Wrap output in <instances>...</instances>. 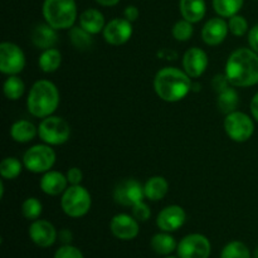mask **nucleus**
I'll return each mask as SVG.
<instances>
[{
    "label": "nucleus",
    "instance_id": "nucleus-27",
    "mask_svg": "<svg viewBox=\"0 0 258 258\" xmlns=\"http://www.w3.org/2000/svg\"><path fill=\"white\" fill-rule=\"evenodd\" d=\"M238 93L234 88L228 87L226 90H223L222 92L218 93V101H217V105H218L219 111L222 113H228L233 112V111H237V107H238Z\"/></svg>",
    "mask_w": 258,
    "mask_h": 258
},
{
    "label": "nucleus",
    "instance_id": "nucleus-35",
    "mask_svg": "<svg viewBox=\"0 0 258 258\" xmlns=\"http://www.w3.org/2000/svg\"><path fill=\"white\" fill-rule=\"evenodd\" d=\"M54 258H85L83 253L72 244H63L55 251Z\"/></svg>",
    "mask_w": 258,
    "mask_h": 258
},
{
    "label": "nucleus",
    "instance_id": "nucleus-23",
    "mask_svg": "<svg viewBox=\"0 0 258 258\" xmlns=\"http://www.w3.org/2000/svg\"><path fill=\"white\" fill-rule=\"evenodd\" d=\"M38 135V127L28 120H18L10 127V136L14 141L25 144L32 141Z\"/></svg>",
    "mask_w": 258,
    "mask_h": 258
},
{
    "label": "nucleus",
    "instance_id": "nucleus-36",
    "mask_svg": "<svg viewBox=\"0 0 258 258\" xmlns=\"http://www.w3.org/2000/svg\"><path fill=\"white\" fill-rule=\"evenodd\" d=\"M133 209V216L136 221L139 222H146L151 217L150 207L145 203V202H139L135 206L131 207Z\"/></svg>",
    "mask_w": 258,
    "mask_h": 258
},
{
    "label": "nucleus",
    "instance_id": "nucleus-8",
    "mask_svg": "<svg viewBox=\"0 0 258 258\" xmlns=\"http://www.w3.org/2000/svg\"><path fill=\"white\" fill-rule=\"evenodd\" d=\"M224 130L231 140L236 141V143H246L253 135L254 123L247 113L241 112V111H233V112L226 115Z\"/></svg>",
    "mask_w": 258,
    "mask_h": 258
},
{
    "label": "nucleus",
    "instance_id": "nucleus-15",
    "mask_svg": "<svg viewBox=\"0 0 258 258\" xmlns=\"http://www.w3.org/2000/svg\"><path fill=\"white\" fill-rule=\"evenodd\" d=\"M110 229L111 233L116 238L122 239V241H131L138 237L140 227H139V221H136L134 216L120 213L111 219Z\"/></svg>",
    "mask_w": 258,
    "mask_h": 258
},
{
    "label": "nucleus",
    "instance_id": "nucleus-20",
    "mask_svg": "<svg viewBox=\"0 0 258 258\" xmlns=\"http://www.w3.org/2000/svg\"><path fill=\"white\" fill-rule=\"evenodd\" d=\"M80 27H82L90 34H98V33L103 32L106 27L105 17L97 9H92V8L86 9L80 15Z\"/></svg>",
    "mask_w": 258,
    "mask_h": 258
},
{
    "label": "nucleus",
    "instance_id": "nucleus-44",
    "mask_svg": "<svg viewBox=\"0 0 258 258\" xmlns=\"http://www.w3.org/2000/svg\"><path fill=\"white\" fill-rule=\"evenodd\" d=\"M253 258H258V247L256 249H254V252H253Z\"/></svg>",
    "mask_w": 258,
    "mask_h": 258
},
{
    "label": "nucleus",
    "instance_id": "nucleus-32",
    "mask_svg": "<svg viewBox=\"0 0 258 258\" xmlns=\"http://www.w3.org/2000/svg\"><path fill=\"white\" fill-rule=\"evenodd\" d=\"M43 211V206L39 199L30 197L27 198L22 204V214L28 221H37Z\"/></svg>",
    "mask_w": 258,
    "mask_h": 258
},
{
    "label": "nucleus",
    "instance_id": "nucleus-16",
    "mask_svg": "<svg viewBox=\"0 0 258 258\" xmlns=\"http://www.w3.org/2000/svg\"><path fill=\"white\" fill-rule=\"evenodd\" d=\"M208 64V55L202 48L191 47L184 53L183 68L190 78L201 77L207 71Z\"/></svg>",
    "mask_w": 258,
    "mask_h": 258
},
{
    "label": "nucleus",
    "instance_id": "nucleus-13",
    "mask_svg": "<svg viewBox=\"0 0 258 258\" xmlns=\"http://www.w3.org/2000/svg\"><path fill=\"white\" fill-rule=\"evenodd\" d=\"M186 213L180 206H168L159 212L156 217V226L163 232H175L184 226Z\"/></svg>",
    "mask_w": 258,
    "mask_h": 258
},
{
    "label": "nucleus",
    "instance_id": "nucleus-38",
    "mask_svg": "<svg viewBox=\"0 0 258 258\" xmlns=\"http://www.w3.org/2000/svg\"><path fill=\"white\" fill-rule=\"evenodd\" d=\"M229 85H231V83H229L226 75H217L216 77L213 78V81H212V86H213V88L218 93L222 92L223 90H226V88H228Z\"/></svg>",
    "mask_w": 258,
    "mask_h": 258
},
{
    "label": "nucleus",
    "instance_id": "nucleus-7",
    "mask_svg": "<svg viewBox=\"0 0 258 258\" xmlns=\"http://www.w3.org/2000/svg\"><path fill=\"white\" fill-rule=\"evenodd\" d=\"M55 151L48 144H39L28 149L23 155V164L28 171L44 174L52 170L55 164Z\"/></svg>",
    "mask_w": 258,
    "mask_h": 258
},
{
    "label": "nucleus",
    "instance_id": "nucleus-31",
    "mask_svg": "<svg viewBox=\"0 0 258 258\" xmlns=\"http://www.w3.org/2000/svg\"><path fill=\"white\" fill-rule=\"evenodd\" d=\"M221 258H251V252L243 242L232 241L222 249Z\"/></svg>",
    "mask_w": 258,
    "mask_h": 258
},
{
    "label": "nucleus",
    "instance_id": "nucleus-3",
    "mask_svg": "<svg viewBox=\"0 0 258 258\" xmlns=\"http://www.w3.org/2000/svg\"><path fill=\"white\" fill-rule=\"evenodd\" d=\"M59 106V91L48 80H39L32 86L27 98L28 112L38 118L52 116Z\"/></svg>",
    "mask_w": 258,
    "mask_h": 258
},
{
    "label": "nucleus",
    "instance_id": "nucleus-24",
    "mask_svg": "<svg viewBox=\"0 0 258 258\" xmlns=\"http://www.w3.org/2000/svg\"><path fill=\"white\" fill-rule=\"evenodd\" d=\"M150 246L155 253L160 254V256H168L171 252L175 251L178 243H176L175 238L169 234V232L161 231L160 233L154 234L150 241Z\"/></svg>",
    "mask_w": 258,
    "mask_h": 258
},
{
    "label": "nucleus",
    "instance_id": "nucleus-5",
    "mask_svg": "<svg viewBox=\"0 0 258 258\" xmlns=\"http://www.w3.org/2000/svg\"><path fill=\"white\" fill-rule=\"evenodd\" d=\"M92 206L91 194L85 186L70 185L60 198L62 211L71 218H81L90 212Z\"/></svg>",
    "mask_w": 258,
    "mask_h": 258
},
{
    "label": "nucleus",
    "instance_id": "nucleus-28",
    "mask_svg": "<svg viewBox=\"0 0 258 258\" xmlns=\"http://www.w3.org/2000/svg\"><path fill=\"white\" fill-rule=\"evenodd\" d=\"M3 91L8 100L17 101L24 95L25 85L22 78L18 77L17 75L9 76L3 85Z\"/></svg>",
    "mask_w": 258,
    "mask_h": 258
},
{
    "label": "nucleus",
    "instance_id": "nucleus-17",
    "mask_svg": "<svg viewBox=\"0 0 258 258\" xmlns=\"http://www.w3.org/2000/svg\"><path fill=\"white\" fill-rule=\"evenodd\" d=\"M229 32L228 22L223 18H212L202 29V39L208 45H219L224 42Z\"/></svg>",
    "mask_w": 258,
    "mask_h": 258
},
{
    "label": "nucleus",
    "instance_id": "nucleus-12",
    "mask_svg": "<svg viewBox=\"0 0 258 258\" xmlns=\"http://www.w3.org/2000/svg\"><path fill=\"white\" fill-rule=\"evenodd\" d=\"M102 34L108 44L122 45L133 35V23L125 18H115L106 24Z\"/></svg>",
    "mask_w": 258,
    "mask_h": 258
},
{
    "label": "nucleus",
    "instance_id": "nucleus-29",
    "mask_svg": "<svg viewBox=\"0 0 258 258\" xmlns=\"http://www.w3.org/2000/svg\"><path fill=\"white\" fill-rule=\"evenodd\" d=\"M23 166H24L23 161L20 163L19 159L14 158V156L3 159L0 163V175L3 179H8V180L17 179L22 173Z\"/></svg>",
    "mask_w": 258,
    "mask_h": 258
},
{
    "label": "nucleus",
    "instance_id": "nucleus-26",
    "mask_svg": "<svg viewBox=\"0 0 258 258\" xmlns=\"http://www.w3.org/2000/svg\"><path fill=\"white\" fill-rule=\"evenodd\" d=\"M70 42L73 47L77 50H88L92 48L93 45V38L92 34H90L88 32H86L82 27H75L73 25L70 29Z\"/></svg>",
    "mask_w": 258,
    "mask_h": 258
},
{
    "label": "nucleus",
    "instance_id": "nucleus-4",
    "mask_svg": "<svg viewBox=\"0 0 258 258\" xmlns=\"http://www.w3.org/2000/svg\"><path fill=\"white\" fill-rule=\"evenodd\" d=\"M43 17L54 29H71L77 19L76 0H44Z\"/></svg>",
    "mask_w": 258,
    "mask_h": 258
},
{
    "label": "nucleus",
    "instance_id": "nucleus-41",
    "mask_svg": "<svg viewBox=\"0 0 258 258\" xmlns=\"http://www.w3.org/2000/svg\"><path fill=\"white\" fill-rule=\"evenodd\" d=\"M72 232L68 231V229H62L59 233V239L60 242H62L63 244H71V242H72Z\"/></svg>",
    "mask_w": 258,
    "mask_h": 258
},
{
    "label": "nucleus",
    "instance_id": "nucleus-18",
    "mask_svg": "<svg viewBox=\"0 0 258 258\" xmlns=\"http://www.w3.org/2000/svg\"><path fill=\"white\" fill-rule=\"evenodd\" d=\"M68 179L64 174L57 170H49L43 174L39 181L40 189L44 194L50 197H57L64 193L68 188Z\"/></svg>",
    "mask_w": 258,
    "mask_h": 258
},
{
    "label": "nucleus",
    "instance_id": "nucleus-42",
    "mask_svg": "<svg viewBox=\"0 0 258 258\" xmlns=\"http://www.w3.org/2000/svg\"><path fill=\"white\" fill-rule=\"evenodd\" d=\"M249 110H251L252 116L256 121H258V92L253 96L251 101V105H249Z\"/></svg>",
    "mask_w": 258,
    "mask_h": 258
},
{
    "label": "nucleus",
    "instance_id": "nucleus-34",
    "mask_svg": "<svg viewBox=\"0 0 258 258\" xmlns=\"http://www.w3.org/2000/svg\"><path fill=\"white\" fill-rule=\"evenodd\" d=\"M228 28L229 32L234 35V37H243L246 33H248V22L242 15H233L229 18L228 20Z\"/></svg>",
    "mask_w": 258,
    "mask_h": 258
},
{
    "label": "nucleus",
    "instance_id": "nucleus-25",
    "mask_svg": "<svg viewBox=\"0 0 258 258\" xmlns=\"http://www.w3.org/2000/svg\"><path fill=\"white\" fill-rule=\"evenodd\" d=\"M60 63H62V54L57 48L44 49L38 58V66L44 73L55 72L60 67Z\"/></svg>",
    "mask_w": 258,
    "mask_h": 258
},
{
    "label": "nucleus",
    "instance_id": "nucleus-37",
    "mask_svg": "<svg viewBox=\"0 0 258 258\" xmlns=\"http://www.w3.org/2000/svg\"><path fill=\"white\" fill-rule=\"evenodd\" d=\"M66 176H67L70 185H81L83 180V173L81 171V169L76 168V166L68 169Z\"/></svg>",
    "mask_w": 258,
    "mask_h": 258
},
{
    "label": "nucleus",
    "instance_id": "nucleus-11",
    "mask_svg": "<svg viewBox=\"0 0 258 258\" xmlns=\"http://www.w3.org/2000/svg\"><path fill=\"white\" fill-rule=\"evenodd\" d=\"M145 198L144 185L136 179H125L115 186L113 199L122 207H134Z\"/></svg>",
    "mask_w": 258,
    "mask_h": 258
},
{
    "label": "nucleus",
    "instance_id": "nucleus-21",
    "mask_svg": "<svg viewBox=\"0 0 258 258\" xmlns=\"http://www.w3.org/2000/svg\"><path fill=\"white\" fill-rule=\"evenodd\" d=\"M179 10L183 19L190 23H198L204 18L207 13L206 0H180Z\"/></svg>",
    "mask_w": 258,
    "mask_h": 258
},
{
    "label": "nucleus",
    "instance_id": "nucleus-2",
    "mask_svg": "<svg viewBox=\"0 0 258 258\" xmlns=\"http://www.w3.org/2000/svg\"><path fill=\"white\" fill-rule=\"evenodd\" d=\"M190 77L176 67H164L155 75L154 90L159 98L165 102H178L191 91Z\"/></svg>",
    "mask_w": 258,
    "mask_h": 258
},
{
    "label": "nucleus",
    "instance_id": "nucleus-10",
    "mask_svg": "<svg viewBox=\"0 0 258 258\" xmlns=\"http://www.w3.org/2000/svg\"><path fill=\"white\" fill-rule=\"evenodd\" d=\"M212 246L206 236L191 233L184 237L176 247L179 258H209Z\"/></svg>",
    "mask_w": 258,
    "mask_h": 258
},
{
    "label": "nucleus",
    "instance_id": "nucleus-40",
    "mask_svg": "<svg viewBox=\"0 0 258 258\" xmlns=\"http://www.w3.org/2000/svg\"><path fill=\"white\" fill-rule=\"evenodd\" d=\"M139 15H140V12H139V9L135 5H128V7H126V9L123 10V17H125V19H127L128 22L131 23L136 22Z\"/></svg>",
    "mask_w": 258,
    "mask_h": 258
},
{
    "label": "nucleus",
    "instance_id": "nucleus-22",
    "mask_svg": "<svg viewBox=\"0 0 258 258\" xmlns=\"http://www.w3.org/2000/svg\"><path fill=\"white\" fill-rule=\"evenodd\" d=\"M169 183L164 176H151L144 184V193L145 198L151 202H159L168 194Z\"/></svg>",
    "mask_w": 258,
    "mask_h": 258
},
{
    "label": "nucleus",
    "instance_id": "nucleus-9",
    "mask_svg": "<svg viewBox=\"0 0 258 258\" xmlns=\"http://www.w3.org/2000/svg\"><path fill=\"white\" fill-rule=\"evenodd\" d=\"M25 67V54L22 48L12 42L0 44V72L3 75L14 76Z\"/></svg>",
    "mask_w": 258,
    "mask_h": 258
},
{
    "label": "nucleus",
    "instance_id": "nucleus-45",
    "mask_svg": "<svg viewBox=\"0 0 258 258\" xmlns=\"http://www.w3.org/2000/svg\"><path fill=\"white\" fill-rule=\"evenodd\" d=\"M165 258H179V257H173V256H171V257H170V256H166Z\"/></svg>",
    "mask_w": 258,
    "mask_h": 258
},
{
    "label": "nucleus",
    "instance_id": "nucleus-6",
    "mask_svg": "<svg viewBox=\"0 0 258 258\" xmlns=\"http://www.w3.org/2000/svg\"><path fill=\"white\" fill-rule=\"evenodd\" d=\"M38 136L44 144L50 146L63 145L71 136V126L59 116H48L38 126Z\"/></svg>",
    "mask_w": 258,
    "mask_h": 258
},
{
    "label": "nucleus",
    "instance_id": "nucleus-33",
    "mask_svg": "<svg viewBox=\"0 0 258 258\" xmlns=\"http://www.w3.org/2000/svg\"><path fill=\"white\" fill-rule=\"evenodd\" d=\"M193 23L188 22L185 19H181L174 24L173 29H171V34L175 38L178 42H188L193 35Z\"/></svg>",
    "mask_w": 258,
    "mask_h": 258
},
{
    "label": "nucleus",
    "instance_id": "nucleus-14",
    "mask_svg": "<svg viewBox=\"0 0 258 258\" xmlns=\"http://www.w3.org/2000/svg\"><path fill=\"white\" fill-rule=\"evenodd\" d=\"M28 233H29L33 243L37 244L38 247H42V248H48V247L53 246L58 237L54 226L45 219L33 221V223L29 226V229H28Z\"/></svg>",
    "mask_w": 258,
    "mask_h": 258
},
{
    "label": "nucleus",
    "instance_id": "nucleus-43",
    "mask_svg": "<svg viewBox=\"0 0 258 258\" xmlns=\"http://www.w3.org/2000/svg\"><path fill=\"white\" fill-rule=\"evenodd\" d=\"M95 2L102 7H115L120 3V0H95Z\"/></svg>",
    "mask_w": 258,
    "mask_h": 258
},
{
    "label": "nucleus",
    "instance_id": "nucleus-19",
    "mask_svg": "<svg viewBox=\"0 0 258 258\" xmlns=\"http://www.w3.org/2000/svg\"><path fill=\"white\" fill-rule=\"evenodd\" d=\"M30 39L35 47L42 50L54 48L58 42L57 29L50 27L48 23H40L33 28L30 33Z\"/></svg>",
    "mask_w": 258,
    "mask_h": 258
},
{
    "label": "nucleus",
    "instance_id": "nucleus-30",
    "mask_svg": "<svg viewBox=\"0 0 258 258\" xmlns=\"http://www.w3.org/2000/svg\"><path fill=\"white\" fill-rule=\"evenodd\" d=\"M244 0H213V8L222 18H231L238 14Z\"/></svg>",
    "mask_w": 258,
    "mask_h": 258
},
{
    "label": "nucleus",
    "instance_id": "nucleus-1",
    "mask_svg": "<svg viewBox=\"0 0 258 258\" xmlns=\"http://www.w3.org/2000/svg\"><path fill=\"white\" fill-rule=\"evenodd\" d=\"M233 87H251L258 83V54L251 48H238L229 54L226 73Z\"/></svg>",
    "mask_w": 258,
    "mask_h": 258
},
{
    "label": "nucleus",
    "instance_id": "nucleus-39",
    "mask_svg": "<svg viewBox=\"0 0 258 258\" xmlns=\"http://www.w3.org/2000/svg\"><path fill=\"white\" fill-rule=\"evenodd\" d=\"M248 44L249 48L258 54V24L252 27L248 32Z\"/></svg>",
    "mask_w": 258,
    "mask_h": 258
}]
</instances>
